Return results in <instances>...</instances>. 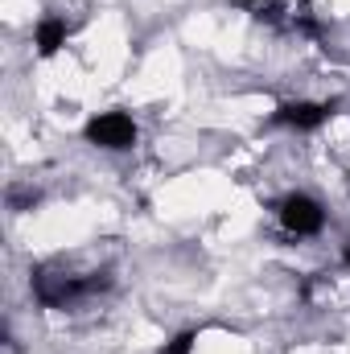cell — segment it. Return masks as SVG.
Here are the masks:
<instances>
[{"label": "cell", "instance_id": "1", "mask_svg": "<svg viewBox=\"0 0 350 354\" xmlns=\"http://www.w3.org/2000/svg\"><path fill=\"white\" fill-rule=\"evenodd\" d=\"M111 280H107V272H99V276H71V272H37L33 276V292H37V301L42 305H71V301H79V297H87V292H99V288H107Z\"/></svg>", "mask_w": 350, "mask_h": 354}, {"label": "cell", "instance_id": "2", "mask_svg": "<svg viewBox=\"0 0 350 354\" xmlns=\"http://www.w3.org/2000/svg\"><path fill=\"white\" fill-rule=\"evenodd\" d=\"M87 140L99 145V149H111V153L132 149V145H136V124H132V115H124V111H103V115H95L87 124Z\"/></svg>", "mask_w": 350, "mask_h": 354}, {"label": "cell", "instance_id": "3", "mask_svg": "<svg viewBox=\"0 0 350 354\" xmlns=\"http://www.w3.org/2000/svg\"><path fill=\"white\" fill-rule=\"evenodd\" d=\"M280 227L288 235H317L326 227V210L309 198V194H288L280 202Z\"/></svg>", "mask_w": 350, "mask_h": 354}, {"label": "cell", "instance_id": "4", "mask_svg": "<svg viewBox=\"0 0 350 354\" xmlns=\"http://www.w3.org/2000/svg\"><path fill=\"white\" fill-rule=\"evenodd\" d=\"M334 107L338 103H284V107H276V115H272V124H280V128H297V132H313V128H322L330 115H334Z\"/></svg>", "mask_w": 350, "mask_h": 354}, {"label": "cell", "instance_id": "5", "mask_svg": "<svg viewBox=\"0 0 350 354\" xmlns=\"http://www.w3.org/2000/svg\"><path fill=\"white\" fill-rule=\"evenodd\" d=\"M66 37H71V29H66L62 17H42V21H37V33H33V46H37L42 58H54V54L66 46Z\"/></svg>", "mask_w": 350, "mask_h": 354}, {"label": "cell", "instance_id": "6", "mask_svg": "<svg viewBox=\"0 0 350 354\" xmlns=\"http://www.w3.org/2000/svg\"><path fill=\"white\" fill-rule=\"evenodd\" d=\"M194 342H198V334H194V330H185V334H177L161 354H190V351H194Z\"/></svg>", "mask_w": 350, "mask_h": 354}, {"label": "cell", "instance_id": "7", "mask_svg": "<svg viewBox=\"0 0 350 354\" xmlns=\"http://www.w3.org/2000/svg\"><path fill=\"white\" fill-rule=\"evenodd\" d=\"M342 260H347V264H350V243H347V248H342Z\"/></svg>", "mask_w": 350, "mask_h": 354}, {"label": "cell", "instance_id": "8", "mask_svg": "<svg viewBox=\"0 0 350 354\" xmlns=\"http://www.w3.org/2000/svg\"><path fill=\"white\" fill-rule=\"evenodd\" d=\"M248 4H256V0H248Z\"/></svg>", "mask_w": 350, "mask_h": 354}]
</instances>
